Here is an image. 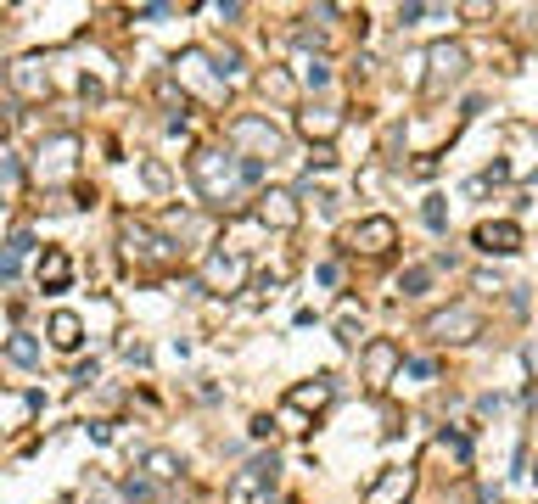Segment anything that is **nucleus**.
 <instances>
[{
    "instance_id": "nucleus-1",
    "label": "nucleus",
    "mask_w": 538,
    "mask_h": 504,
    "mask_svg": "<svg viewBox=\"0 0 538 504\" xmlns=\"http://www.w3.org/2000/svg\"><path fill=\"white\" fill-rule=\"evenodd\" d=\"M258 180H264V163H258V157L219 152V146L191 152V185H197V196H202V202H213V208H236Z\"/></svg>"
},
{
    "instance_id": "nucleus-2",
    "label": "nucleus",
    "mask_w": 538,
    "mask_h": 504,
    "mask_svg": "<svg viewBox=\"0 0 538 504\" xmlns=\"http://www.w3.org/2000/svg\"><path fill=\"white\" fill-rule=\"evenodd\" d=\"M118 241H124V258H129V264H141V269H163V264H174V258H180V247H174L163 230L141 224V219H124V224H118Z\"/></svg>"
},
{
    "instance_id": "nucleus-3",
    "label": "nucleus",
    "mask_w": 538,
    "mask_h": 504,
    "mask_svg": "<svg viewBox=\"0 0 538 504\" xmlns=\"http://www.w3.org/2000/svg\"><path fill=\"white\" fill-rule=\"evenodd\" d=\"M225 140L230 146H236L241 157H258V163H275V157H281V129L269 124V118H258V112H241V118H230V129H225Z\"/></svg>"
},
{
    "instance_id": "nucleus-4",
    "label": "nucleus",
    "mask_w": 538,
    "mask_h": 504,
    "mask_svg": "<svg viewBox=\"0 0 538 504\" xmlns=\"http://www.w3.org/2000/svg\"><path fill=\"white\" fill-rule=\"evenodd\" d=\"M169 68H174V79H180L191 96H202L208 107H225V79H219V68L208 62V51H180Z\"/></svg>"
},
{
    "instance_id": "nucleus-5",
    "label": "nucleus",
    "mask_w": 538,
    "mask_h": 504,
    "mask_svg": "<svg viewBox=\"0 0 538 504\" xmlns=\"http://www.w3.org/2000/svg\"><path fill=\"white\" fill-rule=\"evenodd\" d=\"M421 336H426V342H438V348H449V342H454V348H460V342H477V336H482V314H477V308H460V303L438 308V314H426Z\"/></svg>"
},
{
    "instance_id": "nucleus-6",
    "label": "nucleus",
    "mask_w": 538,
    "mask_h": 504,
    "mask_svg": "<svg viewBox=\"0 0 538 504\" xmlns=\"http://www.w3.org/2000/svg\"><path fill=\"white\" fill-rule=\"evenodd\" d=\"M275 476H281V460H275V454H258V460H247L236 476H230L225 504H258V499H269V493H275Z\"/></svg>"
},
{
    "instance_id": "nucleus-7",
    "label": "nucleus",
    "mask_w": 538,
    "mask_h": 504,
    "mask_svg": "<svg viewBox=\"0 0 538 504\" xmlns=\"http://www.w3.org/2000/svg\"><path fill=\"white\" fill-rule=\"evenodd\" d=\"M73 168H79V135L40 140V152H34V180H40V185H62V180H73Z\"/></svg>"
},
{
    "instance_id": "nucleus-8",
    "label": "nucleus",
    "mask_w": 538,
    "mask_h": 504,
    "mask_svg": "<svg viewBox=\"0 0 538 504\" xmlns=\"http://www.w3.org/2000/svg\"><path fill=\"white\" fill-rule=\"evenodd\" d=\"M202 292H213V297L247 292V252H236V247L208 252V264H202Z\"/></svg>"
},
{
    "instance_id": "nucleus-9",
    "label": "nucleus",
    "mask_w": 538,
    "mask_h": 504,
    "mask_svg": "<svg viewBox=\"0 0 538 504\" xmlns=\"http://www.w3.org/2000/svg\"><path fill=\"white\" fill-rule=\"evenodd\" d=\"M404 370V353H398L393 336H370L365 353H359V376H365V392H387V381Z\"/></svg>"
},
{
    "instance_id": "nucleus-10",
    "label": "nucleus",
    "mask_w": 538,
    "mask_h": 504,
    "mask_svg": "<svg viewBox=\"0 0 538 504\" xmlns=\"http://www.w3.org/2000/svg\"><path fill=\"white\" fill-rule=\"evenodd\" d=\"M426 62H432V73H426V96H443L449 84H460L466 79V68H471V56H466V45H432L426 51Z\"/></svg>"
},
{
    "instance_id": "nucleus-11",
    "label": "nucleus",
    "mask_w": 538,
    "mask_h": 504,
    "mask_svg": "<svg viewBox=\"0 0 538 504\" xmlns=\"http://www.w3.org/2000/svg\"><path fill=\"white\" fill-rule=\"evenodd\" d=\"M298 219H303L298 191H281V185L258 191V224H269V230H298Z\"/></svg>"
},
{
    "instance_id": "nucleus-12",
    "label": "nucleus",
    "mask_w": 538,
    "mask_h": 504,
    "mask_svg": "<svg viewBox=\"0 0 538 504\" xmlns=\"http://www.w3.org/2000/svg\"><path fill=\"white\" fill-rule=\"evenodd\" d=\"M471 247L494 252V258H510V252H522V224L516 219H482L471 230Z\"/></svg>"
},
{
    "instance_id": "nucleus-13",
    "label": "nucleus",
    "mask_w": 538,
    "mask_h": 504,
    "mask_svg": "<svg viewBox=\"0 0 538 504\" xmlns=\"http://www.w3.org/2000/svg\"><path fill=\"white\" fill-rule=\"evenodd\" d=\"M393 241H398V224L387 219V213H376V219H359L354 230H348V247L365 252V258H382Z\"/></svg>"
},
{
    "instance_id": "nucleus-14",
    "label": "nucleus",
    "mask_w": 538,
    "mask_h": 504,
    "mask_svg": "<svg viewBox=\"0 0 538 504\" xmlns=\"http://www.w3.org/2000/svg\"><path fill=\"white\" fill-rule=\"evenodd\" d=\"M6 79H12V90L23 101H45V96H51V68H45V56H17Z\"/></svg>"
},
{
    "instance_id": "nucleus-15",
    "label": "nucleus",
    "mask_w": 538,
    "mask_h": 504,
    "mask_svg": "<svg viewBox=\"0 0 538 504\" xmlns=\"http://www.w3.org/2000/svg\"><path fill=\"white\" fill-rule=\"evenodd\" d=\"M410 493H415V471H410V465H387V471L365 488V499H359V504H404Z\"/></svg>"
},
{
    "instance_id": "nucleus-16",
    "label": "nucleus",
    "mask_w": 538,
    "mask_h": 504,
    "mask_svg": "<svg viewBox=\"0 0 538 504\" xmlns=\"http://www.w3.org/2000/svg\"><path fill=\"white\" fill-rule=\"evenodd\" d=\"M40 392H0V432H17V426H29L40 415Z\"/></svg>"
},
{
    "instance_id": "nucleus-17",
    "label": "nucleus",
    "mask_w": 538,
    "mask_h": 504,
    "mask_svg": "<svg viewBox=\"0 0 538 504\" xmlns=\"http://www.w3.org/2000/svg\"><path fill=\"white\" fill-rule=\"evenodd\" d=\"M331 392H337V387H331V376L298 381V387L286 392V409H298V415H309V409H314V415H320V409L331 404Z\"/></svg>"
},
{
    "instance_id": "nucleus-18",
    "label": "nucleus",
    "mask_w": 538,
    "mask_h": 504,
    "mask_svg": "<svg viewBox=\"0 0 538 504\" xmlns=\"http://www.w3.org/2000/svg\"><path fill=\"white\" fill-rule=\"evenodd\" d=\"M337 124H342V118H337L331 107H303V112H298V135L309 140V146H331Z\"/></svg>"
},
{
    "instance_id": "nucleus-19",
    "label": "nucleus",
    "mask_w": 538,
    "mask_h": 504,
    "mask_svg": "<svg viewBox=\"0 0 538 504\" xmlns=\"http://www.w3.org/2000/svg\"><path fill=\"white\" fill-rule=\"evenodd\" d=\"M73 280V258L62 247H45L40 252V292H68Z\"/></svg>"
},
{
    "instance_id": "nucleus-20",
    "label": "nucleus",
    "mask_w": 538,
    "mask_h": 504,
    "mask_svg": "<svg viewBox=\"0 0 538 504\" xmlns=\"http://www.w3.org/2000/svg\"><path fill=\"white\" fill-rule=\"evenodd\" d=\"M45 331H51V348H62V353H73V348H79V342H85V320H79L73 308H57V314H51V325H45Z\"/></svg>"
},
{
    "instance_id": "nucleus-21",
    "label": "nucleus",
    "mask_w": 538,
    "mask_h": 504,
    "mask_svg": "<svg viewBox=\"0 0 538 504\" xmlns=\"http://www.w3.org/2000/svg\"><path fill=\"white\" fill-rule=\"evenodd\" d=\"M29 247H34V236H29V230H17V236L6 241V247H0V280H12L17 269H23V258H29Z\"/></svg>"
},
{
    "instance_id": "nucleus-22",
    "label": "nucleus",
    "mask_w": 538,
    "mask_h": 504,
    "mask_svg": "<svg viewBox=\"0 0 538 504\" xmlns=\"http://www.w3.org/2000/svg\"><path fill=\"white\" fill-rule=\"evenodd\" d=\"M6 359H12V364H23V370H34V364H40V342H34L29 331L6 336Z\"/></svg>"
},
{
    "instance_id": "nucleus-23",
    "label": "nucleus",
    "mask_w": 538,
    "mask_h": 504,
    "mask_svg": "<svg viewBox=\"0 0 538 504\" xmlns=\"http://www.w3.org/2000/svg\"><path fill=\"white\" fill-rule=\"evenodd\" d=\"M141 465H146V476H152V482H174V476H180V460H174L169 448H152Z\"/></svg>"
},
{
    "instance_id": "nucleus-24",
    "label": "nucleus",
    "mask_w": 538,
    "mask_h": 504,
    "mask_svg": "<svg viewBox=\"0 0 538 504\" xmlns=\"http://www.w3.org/2000/svg\"><path fill=\"white\" fill-rule=\"evenodd\" d=\"M432 275H438V264H415V269H404V275H398V292H404V297H421L426 286H432Z\"/></svg>"
},
{
    "instance_id": "nucleus-25",
    "label": "nucleus",
    "mask_w": 538,
    "mask_h": 504,
    "mask_svg": "<svg viewBox=\"0 0 538 504\" xmlns=\"http://www.w3.org/2000/svg\"><path fill=\"white\" fill-rule=\"evenodd\" d=\"M258 90H264V96H275V101H292V96H298L292 73H281V68H269L264 79H258Z\"/></svg>"
},
{
    "instance_id": "nucleus-26",
    "label": "nucleus",
    "mask_w": 538,
    "mask_h": 504,
    "mask_svg": "<svg viewBox=\"0 0 538 504\" xmlns=\"http://www.w3.org/2000/svg\"><path fill=\"white\" fill-rule=\"evenodd\" d=\"M359 336H365V325H359V314H354V303L337 314V342L342 348H359Z\"/></svg>"
},
{
    "instance_id": "nucleus-27",
    "label": "nucleus",
    "mask_w": 538,
    "mask_h": 504,
    "mask_svg": "<svg viewBox=\"0 0 538 504\" xmlns=\"http://www.w3.org/2000/svg\"><path fill=\"white\" fill-rule=\"evenodd\" d=\"M298 68H303V79H309L314 90H326V84H331V62H326V56H303Z\"/></svg>"
},
{
    "instance_id": "nucleus-28",
    "label": "nucleus",
    "mask_w": 538,
    "mask_h": 504,
    "mask_svg": "<svg viewBox=\"0 0 538 504\" xmlns=\"http://www.w3.org/2000/svg\"><path fill=\"white\" fill-rule=\"evenodd\" d=\"M118 353H124L129 364H146V359H152V348H146L141 336H124V342H118Z\"/></svg>"
},
{
    "instance_id": "nucleus-29",
    "label": "nucleus",
    "mask_w": 538,
    "mask_h": 504,
    "mask_svg": "<svg viewBox=\"0 0 538 504\" xmlns=\"http://www.w3.org/2000/svg\"><path fill=\"white\" fill-rule=\"evenodd\" d=\"M404 376H415V381H438V359H404Z\"/></svg>"
},
{
    "instance_id": "nucleus-30",
    "label": "nucleus",
    "mask_w": 538,
    "mask_h": 504,
    "mask_svg": "<svg viewBox=\"0 0 538 504\" xmlns=\"http://www.w3.org/2000/svg\"><path fill=\"white\" fill-rule=\"evenodd\" d=\"M275 286H281L275 275H258V280H253V297H247V303H253V308H258V303H269V297H275Z\"/></svg>"
},
{
    "instance_id": "nucleus-31",
    "label": "nucleus",
    "mask_w": 538,
    "mask_h": 504,
    "mask_svg": "<svg viewBox=\"0 0 538 504\" xmlns=\"http://www.w3.org/2000/svg\"><path fill=\"white\" fill-rule=\"evenodd\" d=\"M141 174H146V185H152V191H169V168L157 163V157H152V163L141 168Z\"/></svg>"
},
{
    "instance_id": "nucleus-32",
    "label": "nucleus",
    "mask_w": 538,
    "mask_h": 504,
    "mask_svg": "<svg viewBox=\"0 0 538 504\" xmlns=\"http://www.w3.org/2000/svg\"><path fill=\"white\" fill-rule=\"evenodd\" d=\"M314 168H337V152H331V146H314V152H309V174H314Z\"/></svg>"
},
{
    "instance_id": "nucleus-33",
    "label": "nucleus",
    "mask_w": 538,
    "mask_h": 504,
    "mask_svg": "<svg viewBox=\"0 0 538 504\" xmlns=\"http://www.w3.org/2000/svg\"><path fill=\"white\" fill-rule=\"evenodd\" d=\"M426 224H432V230H443V224H449V213H443V202H438V196L426 202Z\"/></svg>"
},
{
    "instance_id": "nucleus-34",
    "label": "nucleus",
    "mask_w": 538,
    "mask_h": 504,
    "mask_svg": "<svg viewBox=\"0 0 538 504\" xmlns=\"http://www.w3.org/2000/svg\"><path fill=\"white\" fill-rule=\"evenodd\" d=\"M281 420H286V432H298V437H303V432H309V420H303V415H298V409H281Z\"/></svg>"
},
{
    "instance_id": "nucleus-35",
    "label": "nucleus",
    "mask_w": 538,
    "mask_h": 504,
    "mask_svg": "<svg viewBox=\"0 0 538 504\" xmlns=\"http://www.w3.org/2000/svg\"><path fill=\"white\" fill-rule=\"evenodd\" d=\"M477 292H505V280L488 275V269H477Z\"/></svg>"
},
{
    "instance_id": "nucleus-36",
    "label": "nucleus",
    "mask_w": 538,
    "mask_h": 504,
    "mask_svg": "<svg viewBox=\"0 0 538 504\" xmlns=\"http://www.w3.org/2000/svg\"><path fill=\"white\" fill-rule=\"evenodd\" d=\"M90 381H96V359H90V364H79V370H73V387H90Z\"/></svg>"
},
{
    "instance_id": "nucleus-37",
    "label": "nucleus",
    "mask_w": 538,
    "mask_h": 504,
    "mask_svg": "<svg viewBox=\"0 0 538 504\" xmlns=\"http://www.w3.org/2000/svg\"><path fill=\"white\" fill-rule=\"evenodd\" d=\"M522 471H527V476H522V482H527V488H533V493H538V454H533V460H522Z\"/></svg>"
},
{
    "instance_id": "nucleus-38",
    "label": "nucleus",
    "mask_w": 538,
    "mask_h": 504,
    "mask_svg": "<svg viewBox=\"0 0 538 504\" xmlns=\"http://www.w3.org/2000/svg\"><path fill=\"white\" fill-rule=\"evenodd\" d=\"M6 135H12V118H6V112H0V140H6Z\"/></svg>"
}]
</instances>
